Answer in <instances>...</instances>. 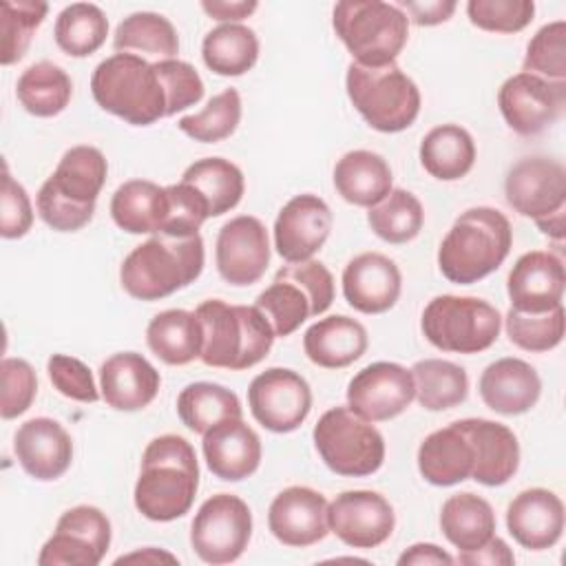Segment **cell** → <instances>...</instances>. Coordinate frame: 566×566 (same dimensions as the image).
<instances>
[{"mask_svg": "<svg viewBox=\"0 0 566 566\" xmlns=\"http://www.w3.org/2000/svg\"><path fill=\"white\" fill-rule=\"evenodd\" d=\"M197 489L199 462L192 444L177 433L153 438L142 453L135 509L150 522H172L190 511Z\"/></svg>", "mask_w": 566, "mask_h": 566, "instance_id": "obj_1", "label": "cell"}, {"mask_svg": "<svg viewBox=\"0 0 566 566\" xmlns=\"http://www.w3.org/2000/svg\"><path fill=\"white\" fill-rule=\"evenodd\" d=\"M513 245L511 221L495 208L475 206L453 221L438 248L442 276L458 285H471L493 274Z\"/></svg>", "mask_w": 566, "mask_h": 566, "instance_id": "obj_2", "label": "cell"}, {"mask_svg": "<svg viewBox=\"0 0 566 566\" xmlns=\"http://www.w3.org/2000/svg\"><path fill=\"white\" fill-rule=\"evenodd\" d=\"M106 175L108 164L99 148L84 144L69 148L38 190L40 219L57 232L82 230L95 214Z\"/></svg>", "mask_w": 566, "mask_h": 566, "instance_id": "obj_3", "label": "cell"}, {"mask_svg": "<svg viewBox=\"0 0 566 566\" xmlns=\"http://www.w3.org/2000/svg\"><path fill=\"white\" fill-rule=\"evenodd\" d=\"M203 345L199 360L208 367L243 371L259 365L272 349L274 329L254 305H230L208 298L197 305Z\"/></svg>", "mask_w": 566, "mask_h": 566, "instance_id": "obj_4", "label": "cell"}, {"mask_svg": "<svg viewBox=\"0 0 566 566\" xmlns=\"http://www.w3.org/2000/svg\"><path fill=\"white\" fill-rule=\"evenodd\" d=\"M203 261L201 234L168 237L157 232L122 261L119 283L137 301H159L197 281Z\"/></svg>", "mask_w": 566, "mask_h": 566, "instance_id": "obj_5", "label": "cell"}, {"mask_svg": "<svg viewBox=\"0 0 566 566\" xmlns=\"http://www.w3.org/2000/svg\"><path fill=\"white\" fill-rule=\"evenodd\" d=\"M91 93L102 111L130 126H150L168 117L166 88L155 62L133 53L102 60L91 75Z\"/></svg>", "mask_w": 566, "mask_h": 566, "instance_id": "obj_6", "label": "cell"}, {"mask_svg": "<svg viewBox=\"0 0 566 566\" xmlns=\"http://www.w3.org/2000/svg\"><path fill=\"white\" fill-rule=\"evenodd\" d=\"M345 91L367 126L378 133L407 130L422 106L418 84L396 62L385 66L352 62L345 73Z\"/></svg>", "mask_w": 566, "mask_h": 566, "instance_id": "obj_7", "label": "cell"}, {"mask_svg": "<svg viewBox=\"0 0 566 566\" xmlns=\"http://www.w3.org/2000/svg\"><path fill=\"white\" fill-rule=\"evenodd\" d=\"M332 27L354 62L363 66L396 62L409 40V18L396 4L380 0L336 2Z\"/></svg>", "mask_w": 566, "mask_h": 566, "instance_id": "obj_8", "label": "cell"}, {"mask_svg": "<svg viewBox=\"0 0 566 566\" xmlns=\"http://www.w3.org/2000/svg\"><path fill=\"white\" fill-rule=\"evenodd\" d=\"M336 294L334 276L321 261L283 265L274 281L256 296L254 307L270 321L274 336L294 334L307 318L329 310Z\"/></svg>", "mask_w": 566, "mask_h": 566, "instance_id": "obj_9", "label": "cell"}, {"mask_svg": "<svg viewBox=\"0 0 566 566\" xmlns=\"http://www.w3.org/2000/svg\"><path fill=\"white\" fill-rule=\"evenodd\" d=\"M420 329L440 352L480 354L497 340L502 316L484 298L440 294L422 310Z\"/></svg>", "mask_w": 566, "mask_h": 566, "instance_id": "obj_10", "label": "cell"}, {"mask_svg": "<svg viewBox=\"0 0 566 566\" xmlns=\"http://www.w3.org/2000/svg\"><path fill=\"white\" fill-rule=\"evenodd\" d=\"M314 449L323 464L343 478H365L385 462V438L349 407L327 409L312 431Z\"/></svg>", "mask_w": 566, "mask_h": 566, "instance_id": "obj_11", "label": "cell"}, {"mask_svg": "<svg viewBox=\"0 0 566 566\" xmlns=\"http://www.w3.org/2000/svg\"><path fill=\"white\" fill-rule=\"evenodd\" d=\"M252 537V511L232 493L208 497L190 524V546L206 564L237 562Z\"/></svg>", "mask_w": 566, "mask_h": 566, "instance_id": "obj_12", "label": "cell"}, {"mask_svg": "<svg viewBox=\"0 0 566 566\" xmlns=\"http://www.w3.org/2000/svg\"><path fill=\"white\" fill-rule=\"evenodd\" d=\"M111 520L91 504L64 511L53 535L44 542L40 566H97L111 546Z\"/></svg>", "mask_w": 566, "mask_h": 566, "instance_id": "obj_13", "label": "cell"}, {"mask_svg": "<svg viewBox=\"0 0 566 566\" xmlns=\"http://www.w3.org/2000/svg\"><path fill=\"white\" fill-rule=\"evenodd\" d=\"M252 418L272 433L298 429L312 411L310 382L294 369L270 367L252 378L248 387Z\"/></svg>", "mask_w": 566, "mask_h": 566, "instance_id": "obj_14", "label": "cell"}, {"mask_svg": "<svg viewBox=\"0 0 566 566\" xmlns=\"http://www.w3.org/2000/svg\"><path fill=\"white\" fill-rule=\"evenodd\" d=\"M497 106L513 133L522 137L539 135L564 113L566 82H553L520 71L500 86Z\"/></svg>", "mask_w": 566, "mask_h": 566, "instance_id": "obj_15", "label": "cell"}, {"mask_svg": "<svg viewBox=\"0 0 566 566\" xmlns=\"http://www.w3.org/2000/svg\"><path fill=\"white\" fill-rule=\"evenodd\" d=\"M506 203L533 221L566 210V168L551 157H524L504 179Z\"/></svg>", "mask_w": 566, "mask_h": 566, "instance_id": "obj_16", "label": "cell"}, {"mask_svg": "<svg viewBox=\"0 0 566 566\" xmlns=\"http://www.w3.org/2000/svg\"><path fill=\"white\" fill-rule=\"evenodd\" d=\"M416 398L411 369L378 360L363 367L347 385V407L369 422L400 416Z\"/></svg>", "mask_w": 566, "mask_h": 566, "instance_id": "obj_17", "label": "cell"}, {"mask_svg": "<svg viewBox=\"0 0 566 566\" xmlns=\"http://www.w3.org/2000/svg\"><path fill=\"white\" fill-rule=\"evenodd\" d=\"M329 531L352 548H376L396 528V513L389 500L376 491L356 489L338 493L327 509Z\"/></svg>", "mask_w": 566, "mask_h": 566, "instance_id": "obj_18", "label": "cell"}, {"mask_svg": "<svg viewBox=\"0 0 566 566\" xmlns=\"http://www.w3.org/2000/svg\"><path fill=\"white\" fill-rule=\"evenodd\" d=\"M214 263L219 276L237 287L256 283L270 265V237L261 219L239 214L217 234Z\"/></svg>", "mask_w": 566, "mask_h": 566, "instance_id": "obj_19", "label": "cell"}, {"mask_svg": "<svg viewBox=\"0 0 566 566\" xmlns=\"http://www.w3.org/2000/svg\"><path fill=\"white\" fill-rule=\"evenodd\" d=\"M332 223V210L325 199L312 192L292 197L274 221L276 254L287 263L310 261L325 245Z\"/></svg>", "mask_w": 566, "mask_h": 566, "instance_id": "obj_20", "label": "cell"}, {"mask_svg": "<svg viewBox=\"0 0 566 566\" xmlns=\"http://www.w3.org/2000/svg\"><path fill=\"white\" fill-rule=\"evenodd\" d=\"M566 270L559 254L551 250L524 252L511 268L506 294L511 307L526 314H542L562 305Z\"/></svg>", "mask_w": 566, "mask_h": 566, "instance_id": "obj_21", "label": "cell"}, {"mask_svg": "<svg viewBox=\"0 0 566 566\" xmlns=\"http://www.w3.org/2000/svg\"><path fill=\"white\" fill-rule=\"evenodd\" d=\"M329 502L310 486H287L274 495L268 509V528L285 546L305 548L329 533Z\"/></svg>", "mask_w": 566, "mask_h": 566, "instance_id": "obj_22", "label": "cell"}, {"mask_svg": "<svg viewBox=\"0 0 566 566\" xmlns=\"http://www.w3.org/2000/svg\"><path fill=\"white\" fill-rule=\"evenodd\" d=\"M343 296L360 314L389 312L402 292V274L394 259L380 252L356 254L340 276Z\"/></svg>", "mask_w": 566, "mask_h": 566, "instance_id": "obj_23", "label": "cell"}, {"mask_svg": "<svg viewBox=\"0 0 566 566\" xmlns=\"http://www.w3.org/2000/svg\"><path fill=\"white\" fill-rule=\"evenodd\" d=\"M18 464L38 482L62 478L73 462V440L53 418L40 416L22 422L13 436Z\"/></svg>", "mask_w": 566, "mask_h": 566, "instance_id": "obj_24", "label": "cell"}, {"mask_svg": "<svg viewBox=\"0 0 566 566\" xmlns=\"http://www.w3.org/2000/svg\"><path fill=\"white\" fill-rule=\"evenodd\" d=\"M506 528L522 548H553L564 533V502L548 489H526L509 502Z\"/></svg>", "mask_w": 566, "mask_h": 566, "instance_id": "obj_25", "label": "cell"}, {"mask_svg": "<svg viewBox=\"0 0 566 566\" xmlns=\"http://www.w3.org/2000/svg\"><path fill=\"white\" fill-rule=\"evenodd\" d=\"M203 458L210 473L223 482H241L250 478L261 464V438L243 422L230 418L203 433Z\"/></svg>", "mask_w": 566, "mask_h": 566, "instance_id": "obj_26", "label": "cell"}, {"mask_svg": "<svg viewBox=\"0 0 566 566\" xmlns=\"http://www.w3.org/2000/svg\"><path fill=\"white\" fill-rule=\"evenodd\" d=\"M161 387L155 365L137 352H117L99 367V394L115 411L148 407Z\"/></svg>", "mask_w": 566, "mask_h": 566, "instance_id": "obj_27", "label": "cell"}, {"mask_svg": "<svg viewBox=\"0 0 566 566\" xmlns=\"http://www.w3.org/2000/svg\"><path fill=\"white\" fill-rule=\"evenodd\" d=\"M473 447L471 478L484 486L506 484L520 467L517 436L502 422L486 418L458 420Z\"/></svg>", "mask_w": 566, "mask_h": 566, "instance_id": "obj_28", "label": "cell"}, {"mask_svg": "<svg viewBox=\"0 0 566 566\" xmlns=\"http://www.w3.org/2000/svg\"><path fill=\"white\" fill-rule=\"evenodd\" d=\"M478 391L491 411L502 416H520L537 405L542 380L531 363L506 356L484 367Z\"/></svg>", "mask_w": 566, "mask_h": 566, "instance_id": "obj_29", "label": "cell"}, {"mask_svg": "<svg viewBox=\"0 0 566 566\" xmlns=\"http://www.w3.org/2000/svg\"><path fill=\"white\" fill-rule=\"evenodd\" d=\"M418 471L433 486H453L473 473V447L455 422L431 431L418 447Z\"/></svg>", "mask_w": 566, "mask_h": 566, "instance_id": "obj_30", "label": "cell"}, {"mask_svg": "<svg viewBox=\"0 0 566 566\" xmlns=\"http://www.w3.org/2000/svg\"><path fill=\"white\" fill-rule=\"evenodd\" d=\"M367 343L365 325L345 314L325 316L303 334L305 356L323 369H343L356 363L365 354Z\"/></svg>", "mask_w": 566, "mask_h": 566, "instance_id": "obj_31", "label": "cell"}, {"mask_svg": "<svg viewBox=\"0 0 566 566\" xmlns=\"http://www.w3.org/2000/svg\"><path fill=\"white\" fill-rule=\"evenodd\" d=\"M334 188L352 206L371 208L394 188L387 159L374 150H349L334 166Z\"/></svg>", "mask_w": 566, "mask_h": 566, "instance_id": "obj_32", "label": "cell"}, {"mask_svg": "<svg viewBox=\"0 0 566 566\" xmlns=\"http://www.w3.org/2000/svg\"><path fill=\"white\" fill-rule=\"evenodd\" d=\"M166 186L150 179H128L111 197V217L128 234H157L168 217Z\"/></svg>", "mask_w": 566, "mask_h": 566, "instance_id": "obj_33", "label": "cell"}, {"mask_svg": "<svg viewBox=\"0 0 566 566\" xmlns=\"http://www.w3.org/2000/svg\"><path fill=\"white\" fill-rule=\"evenodd\" d=\"M146 345L166 365H188L201 356L203 334L199 318L188 310H164L150 318Z\"/></svg>", "mask_w": 566, "mask_h": 566, "instance_id": "obj_34", "label": "cell"}, {"mask_svg": "<svg viewBox=\"0 0 566 566\" xmlns=\"http://www.w3.org/2000/svg\"><path fill=\"white\" fill-rule=\"evenodd\" d=\"M495 524L493 506L471 491L447 497L440 509V531L458 553L484 546L495 535Z\"/></svg>", "mask_w": 566, "mask_h": 566, "instance_id": "obj_35", "label": "cell"}, {"mask_svg": "<svg viewBox=\"0 0 566 566\" xmlns=\"http://www.w3.org/2000/svg\"><path fill=\"white\" fill-rule=\"evenodd\" d=\"M117 53H133L144 60H175L179 53V35L172 22L155 11H135L126 15L113 35Z\"/></svg>", "mask_w": 566, "mask_h": 566, "instance_id": "obj_36", "label": "cell"}, {"mask_svg": "<svg viewBox=\"0 0 566 566\" xmlns=\"http://www.w3.org/2000/svg\"><path fill=\"white\" fill-rule=\"evenodd\" d=\"M420 164L440 181H458L475 164V142L460 124H440L422 137Z\"/></svg>", "mask_w": 566, "mask_h": 566, "instance_id": "obj_37", "label": "cell"}, {"mask_svg": "<svg viewBox=\"0 0 566 566\" xmlns=\"http://www.w3.org/2000/svg\"><path fill=\"white\" fill-rule=\"evenodd\" d=\"M201 57L212 73L223 77H239L256 64L259 38L250 27L241 22L219 24L206 33L201 42Z\"/></svg>", "mask_w": 566, "mask_h": 566, "instance_id": "obj_38", "label": "cell"}, {"mask_svg": "<svg viewBox=\"0 0 566 566\" xmlns=\"http://www.w3.org/2000/svg\"><path fill=\"white\" fill-rule=\"evenodd\" d=\"M177 416L184 427H188L192 433L203 436L208 429L223 420L243 418V407L239 396L228 387L199 380L186 385L179 391Z\"/></svg>", "mask_w": 566, "mask_h": 566, "instance_id": "obj_39", "label": "cell"}, {"mask_svg": "<svg viewBox=\"0 0 566 566\" xmlns=\"http://www.w3.org/2000/svg\"><path fill=\"white\" fill-rule=\"evenodd\" d=\"M181 181L190 184L206 199L210 217H221L237 208L245 192L241 168L223 157L197 159L184 170Z\"/></svg>", "mask_w": 566, "mask_h": 566, "instance_id": "obj_40", "label": "cell"}, {"mask_svg": "<svg viewBox=\"0 0 566 566\" xmlns=\"http://www.w3.org/2000/svg\"><path fill=\"white\" fill-rule=\"evenodd\" d=\"M15 95L27 113L35 117H55L69 106L73 82L62 66L42 60L22 71L15 84Z\"/></svg>", "mask_w": 566, "mask_h": 566, "instance_id": "obj_41", "label": "cell"}, {"mask_svg": "<svg viewBox=\"0 0 566 566\" xmlns=\"http://www.w3.org/2000/svg\"><path fill=\"white\" fill-rule=\"evenodd\" d=\"M416 400L422 409L444 411L462 405L469 394L464 367L444 358H422L411 367Z\"/></svg>", "mask_w": 566, "mask_h": 566, "instance_id": "obj_42", "label": "cell"}, {"mask_svg": "<svg viewBox=\"0 0 566 566\" xmlns=\"http://www.w3.org/2000/svg\"><path fill=\"white\" fill-rule=\"evenodd\" d=\"M106 35L108 18L93 2H73L55 18V44L71 57L93 55L106 42Z\"/></svg>", "mask_w": 566, "mask_h": 566, "instance_id": "obj_43", "label": "cell"}, {"mask_svg": "<svg viewBox=\"0 0 566 566\" xmlns=\"http://www.w3.org/2000/svg\"><path fill=\"white\" fill-rule=\"evenodd\" d=\"M367 223L378 239L391 245H400L420 234L424 210L413 192L405 188H391V192L380 203L369 208Z\"/></svg>", "mask_w": 566, "mask_h": 566, "instance_id": "obj_44", "label": "cell"}, {"mask_svg": "<svg viewBox=\"0 0 566 566\" xmlns=\"http://www.w3.org/2000/svg\"><path fill=\"white\" fill-rule=\"evenodd\" d=\"M241 95L237 88H226L208 99V104L192 115L177 122V128L201 144H217L228 139L241 122Z\"/></svg>", "mask_w": 566, "mask_h": 566, "instance_id": "obj_45", "label": "cell"}, {"mask_svg": "<svg viewBox=\"0 0 566 566\" xmlns=\"http://www.w3.org/2000/svg\"><path fill=\"white\" fill-rule=\"evenodd\" d=\"M49 4L42 0H4L0 4V62L11 66L24 57L33 33L44 22Z\"/></svg>", "mask_w": 566, "mask_h": 566, "instance_id": "obj_46", "label": "cell"}, {"mask_svg": "<svg viewBox=\"0 0 566 566\" xmlns=\"http://www.w3.org/2000/svg\"><path fill=\"white\" fill-rule=\"evenodd\" d=\"M504 327L509 340L524 352H548L564 340L566 312L564 305H557L542 314H526L509 310L504 316Z\"/></svg>", "mask_w": 566, "mask_h": 566, "instance_id": "obj_47", "label": "cell"}, {"mask_svg": "<svg viewBox=\"0 0 566 566\" xmlns=\"http://www.w3.org/2000/svg\"><path fill=\"white\" fill-rule=\"evenodd\" d=\"M522 71L553 82H566V22L544 24L526 44Z\"/></svg>", "mask_w": 566, "mask_h": 566, "instance_id": "obj_48", "label": "cell"}, {"mask_svg": "<svg viewBox=\"0 0 566 566\" xmlns=\"http://www.w3.org/2000/svg\"><path fill=\"white\" fill-rule=\"evenodd\" d=\"M467 15L473 27L489 33H517L533 22V0H469Z\"/></svg>", "mask_w": 566, "mask_h": 566, "instance_id": "obj_49", "label": "cell"}, {"mask_svg": "<svg viewBox=\"0 0 566 566\" xmlns=\"http://www.w3.org/2000/svg\"><path fill=\"white\" fill-rule=\"evenodd\" d=\"M170 210L159 230V234L168 237H192L199 234V228L206 219H210V210L206 199L190 184H172L166 186Z\"/></svg>", "mask_w": 566, "mask_h": 566, "instance_id": "obj_50", "label": "cell"}, {"mask_svg": "<svg viewBox=\"0 0 566 566\" xmlns=\"http://www.w3.org/2000/svg\"><path fill=\"white\" fill-rule=\"evenodd\" d=\"M2 371V398L0 416L13 420L29 411L38 394V376L29 360L24 358H4L0 365Z\"/></svg>", "mask_w": 566, "mask_h": 566, "instance_id": "obj_51", "label": "cell"}, {"mask_svg": "<svg viewBox=\"0 0 566 566\" xmlns=\"http://www.w3.org/2000/svg\"><path fill=\"white\" fill-rule=\"evenodd\" d=\"M159 77L166 88L168 117L195 106L203 97V80L197 69L184 60H159L155 62Z\"/></svg>", "mask_w": 566, "mask_h": 566, "instance_id": "obj_52", "label": "cell"}, {"mask_svg": "<svg viewBox=\"0 0 566 566\" xmlns=\"http://www.w3.org/2000/svg\"><path fill=\"white\" fill-rule=\"evenodd\" d=\"M46 374L51 385L71 400L97 402L102 396L97 391L91 369L75 356L51 354V358L46 360Z\"/></svg>", "mask_w": 566, "mask_h": 566, "instance_id": "obj_53", "label": "cell"}, {"mask_svg": "<svg viewBox=\"0 0 566 566\" xmlns=\"http://www.w3.org/2000/svg\"><path fill=\"white\" fill-rule=\"evenodd\" d=\"M33 226L31 199L22 184H18L4 166L2 197H0V234L4 239H20Z\"/></svg>", "mask_w": 566, "mask_h": 566, "instance_id": "obj_54", "label": "cell"}, {"mask_svg": "<svg viewBox=\"0 0 566 566\" xmlns=\"http://www.w3.org/2000/svg\"><path fill=\"white\" fill-rule=\"evenodd\" d=\"M407 18L409 22L418 24V27H436L447 22L453 11L458 9V4L453 0H424V2H413V0H400L396 4Z\"/></svg>", "mask_w": 566, "mask_h": 566, "instance_id": "obj_55", "label": "cell"}, {"mask_svg": "<svg viewBox=\"0 0 566 566\" xmlns=\"http://www.w3.org/2000/svg\"><path fill=\"white\" fill-rule=\"evenodd\" d=\"M458 564H464V566H511L515 562V555L513 551L509 548V544L493 535L484 546L475 548V551H462L458 553Z\"/></svg>", "mask_w": 566, "mask_h": 566, "instance_id": "obj_56", "label": "cell"}, {"mask_svg": "<svg viewBox=\"0 0 566 566\" xmlns=\"http://www.w3.org/2000/svg\"><path fill=\"white\" fill-rule=\"evenodd\" d=\"M259 2L256 0H203L201 2V9L212 18V20H219L223 24L228 22H239L248 15H252L256 11Z\"/></svg>", "mask_w": 566, "mask_h": 566, "instance_id": "obj_57", "label": "cell"}, {"mask_svg": "<svg viewBox=\"0 0 566 566\" xmlns=\"http://www.w3.org/2000/svg\"><path fill=\"white\" fill-rule=\"evenodd\" d=\"M455 559L440 548L438 544H429V542H418L413 546H409L400 557H398V566H433V564H444L451 566Z\"/></svg>", "mask_w": 566, "mask_h": 566, "instance_id": "obj_58", "label": "cell"}, {"mask_svg": "<svg viewBox=\"0 0 566 566\" xmlns=\"http://www.w3.org/2000/svg\"><path fill=\"white\" fill-rule=\"evenodd\" d=\"M535 226L539 228L542 234H546L548 239L562 243L566 237V210H559L555 214H548L544 219H537Z\"/></svg>", "mask_w": 566, "mask_h": 566, "instance_id": "obj_59", "label": "cell"}, {"mask_svg": "<svg viewBox=\"0 0 566 566\" xmlns=\"http://www.w3.org/2000/svg\"><path fill=\"white\" fill-rule=\"evenodd\" d=\"M122 562H150V564H157V562H177L175 555L166 553V551H159V548H142L137 553H130V555H122L115 559V564H122Z\"/></svg>", "mask_w": 566, "mask_h": 566, "instance_id": "obj_60", "label": "cell"}]
</instances>
